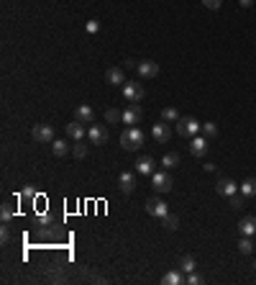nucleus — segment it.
<instances>
[{"mask_svg": "<svg viewBox=\"0 0 256 285\" xmlns=\"http://www.w3.org/2000/svg\"><path fill=\"white\" fill-rule=\"evenodd\" d=\"M39 223H44V226H47V223H54V216H51V214H44V216L39 218Z\"/></svg>", "mask_w": 256, "mask_h": 285, "instance_id": "nucleus-34", "label": "nucleus"}, {"mask_svg": "<svg viewBox=\"0 0 256 285\" xmlns=\"http://www.w3.org/2000/svg\"><path fill=\"white\" fill-rule=\"evenodd\" d=\"M74 118H77L80 124H93L95 121V111L90 106H77L74 108Z\"/></svg>", "mask_w": 256, "mask_h": 285, "instance_id": "nucleus-13", "label": "nucleus"}, {"mask_svg": "<svg viewBox=\"0 0 256 285\" xmlns=\"http://www.w3.org/2000/svg\"><path fill=\"white\" fill-rule=\"evenodd\" d=\"M172 185H174V180H172L169 172H161V170H159V172L152 175V188H154L156 193H169Z\"/></svg>", "mask_w": 256, "mask_h": 285, "instance_id": "nucleus-2", "label": "nucleus"}, {"mask_svg": "<svg viewBox=\"0 0 256 285\" xmlns=\"http://www.w3.org/2000/svg\"><path fill=\"white\" fill-rule=\"evenodd\" d=\"M105 80H108L110 85H115V87H118V85L123 87V85H126V72L120 70V67H110L108 74H105Z\"/></svg>", "mask_w": 256, "mask_h": 285, "instance_id": "nucleus-12", "label": "nucleus"}, {"mask_svg": "<svg viewBox=\"0 0 256 285\" xmlns=\"http://www.w3.org/2000/svg\"><path fill=\"white\" fill-rule=\"evenodd\" d=\"M152 137L156 139V144H167L169 137H172V131H169L167 121H164V124H154V126H152Z\"/></svg>", "mask_w": 256, "mask_h": 285, "instance_id": "nucleus-9", "label": "nucleus"}, {"mask_svg": "<svg viewBox=\"0 0 256 285\" xmlns=\"http://www.w3.org/2000/svg\"><path fill=\"white\" fill-rule=\"evenodd\" d=\"M238 3L244 5V8H251V5H254V0H238Z\"/></svg>", "mask_w": 256, "mask_h": 285, "instance_id": "nucleus-37", "label": "nucleus"}, {"mask_svg": "<svg viewBox=\"0 0 256 285\" xmlns=\"http://www.w3.org/2000/svg\"><path fill=\"white\" fill-rule=\"evenodd\" d=\"M238 229H241V234H244V236L256 234V216H246V218H241Z\"/></svg>", "mask_w": 256, "mask_h": 285, "instance_id": "nucleus-18", "label": "nucleus"}, {"mask_svg": "<svg viewBox=\"0 0 256 285\" xmlns=\"http://www.w3.org/2000/svg\"><path fill=\"white\" fill-rule=\"evenodd\" d=\"M190 152H192L195 157H203V154L207 152V139H205V137H192V142H190Z\"/></svg>", "mask_w": 256, "mask_h": 285, "instance_id": "nucleus-17", "label": "nucleus"}, {"mask_svg": "<svg viewBox=\"0 0 256 285\" xmlns=\"http://www.w3.org/2000/svg\"><path fill=\"white\" fill-rule=\"evenodd\" d=\"M139 121H141V108H139V103H128V108L123 111V124L136 126Z\"/></svg>", "mask_w": 256, "mask_h": 285, "instance_id": "nucleus-8", "label": "nucleus"}, {"mask_svg": "<svg viewBox=\"0 0 256 285\" xmlns=\"http://www.w3.org/2000/svg\"><path fill=\"white\" fill-rule=\"evenodd\" d=\"M161 221H164V226H167L169 231H174V229L179 226V218H177V216H172V214H167V216H164Z\"/></svg>", "mask_w": 256, "mask_h": 285, "instance_id": "nucleus-26", "label": "nucleus"}, {"mask_svg": "<svg viewBox=\"0 0 256 285\" xmlns=\"http://www.w3.org/2000/svg\"><path fill=\"white\" fill-rule=\"evenodd\" d=\"M87 31L90 34H98L100 31V21H87Z\"/></svg>", "mask_w": 256, "mask_h": 285, "instance_id": "nucleus-31", "label": "nucleus"}, {"mask_svg": "<svg viewBox=\"0 0 256 285\" xmlns=\"http://www.w3.org/2000/svg\"><path fill=\"white\" fill-rule=\"evenodd\" d=\"M31 137H34L36 142H41V144H51V142H54V129H51L49 124H36L34 131H31Z\"/></svg>", "mask_w": 256, "mask_h": 285, "instance_id": "nucleus-5", "label": "nucleus"}, {"mask_svg": "<svg viewBox=\"0 0 256 285\" xmlns=\"http://www.w3.org/2000/svg\"><path fill=\"white\" fill-rule=\"evenodd\" d=\"M120 144H123V149H128V152H136V149L144 146V134L139 126H128L123 134H120Z\"/></svg>", "mask_w": 256, "mask_h": 285, "instance_id": "nucleus-1", "label": "nucleus"}, {"mask_svg": "<svg viewBox=\"0 0 256 285\" xmlns=\"http://www.w3.org/2000/svg\"><path fill=\"white\" fill-rule=\"evenodd\" d=\"M187 283H190V285H200V283H203V278H200V275H190V278H187Z\"/></svg>", "mask_w": 256, "mask_h": 285, "instance_id": "nucleus-36", "label": "nucleus"}, {"mask_svg": "<svg viewBox=\"0 0 256 285\" xmlns=\"http://www.w3.org/2000/svg\"><path fill=\"white\" fill-rule=\"evenodd\" d=\"M0 216H3V221H8V218H13V203H3V208H0Z\"/></svg>", "mask_w": 256, "mask_h": 285, "instance_id": "nucleus-29", "label": "nucleus"}, {"mask_svg": "<svg viewBox=\"0 0 256 285\" xmlns=\"http://www.w3.org/2000/svg\"><path fill=\"white\" fill-rule=\"evenodd\" d=\"M146 214L154 216V218H164L169 214V208H167V203H164L161 198H149L146 201Z\"/></svg>", "mask_w": 256, "mask_h": 285, "instance_id": "nucleus-4", "label": "nucleus"}, {"mask_svg": "<svg viewBox=\"0 0 256 285\" xmlns=\"http://www.w3.org/2000/svg\"><path fill=\"white\" fill-rule=\"evenodd\" d=\"M203 129V124H198L195 118H179L177 121V134L179 137H195Z\"/></svg>", "mask_w": 256, "mask_h": 285, "instance_id": "nucleus-3", "label": "nucleus"}, {"mask_svg": "<svg viewBox=\"0 0 256 285\" xmlns=\"http://www.w3.org/2000/svg\"><path fill=\"white\" fill-rule=\"evenodd\" d=\"M220 3H223V0H203V5H207V8H220Z\"/></svg>", "mask_w": 256, "mask_h": 285, "instance_id": "nucleus-33", "label": "nucleus"}, {"mask_svg": "<svg viewBox=\"0 0 256 285\" xmlns=\"http://www.w3.org/2000/svg\"><path fill=\"white\" fill-rule=\"evenodd\" d=\"M203 134L207 139H213V137H218V126L213 121H207V124H203Z\"/></svg>", "mask_w": 256, "mask_h": 285, "instance_id": "nucleus-25", "label": "nucleus"}, {"mask_svg": "<svg viewBox=\"0 0 256 285\" xmlns=\"http://www.w3.org/2000/svg\"><path fill=\"white\" fill-rule=\"evenodd\" d=\"M161 164H164V170H174V167H179V164H182V159H179V154L169 152V154H164Z\"/></svg>", "mask_w": 256, "mask_h": 285, "instance_id": "nucleus-20", "label": "nucleus"}, {"mask_svg": "<svg viewBox=\"0 0 256 285\" xmlns=\"http://www.w3.org/2000/svg\"><path fill=\"white\" fill-rule=\"evenodd\" d=\"M154 167H156L154 157H139V162H136V172L139 175H154Z\"/></svg>", "mask_w": 256, "mask_h": 285, "instance_id": "nucleus-14", "label": "nucleus"}, {"mask_svg": "<svg viewBox=\"0 0 256 285\" xmlns=\"http://www.w3.org/2000/svg\"><path fill=\"white\" fill-rule=\"evenodd\" d=\"M215 190H218V196H233V193H238V185L233 183V180H228V177H223V180H218V185H215Z\"/></svg>", "mask_w": 256, "mask_h": 285, "instance_id": "nucleus-15", "label": "nucleus"}, {"mask_svg": "<svg viewBox=\"0 0 256 285\" xmlns=\"http://www.w3.org/2000/svg\"><path fill=\"white\" fill-rule=\"evenodd\" d=\"M85 154H87L85 144H80V142H77V144H74V157H85Z\"/></svg>", "mask_w": 256, "mask_h": 285, "instance_id": "nucleus-32", "label": "nucleus"}, {"mask_svg": "<svg viewBox=\"0 0 256 285\" xmlns=\"http://www.w3.org/2000/svg\"><path fill=\"white\" fill-rule=\"evenodd\" d=\"M87 139L93 142V144H105L108 142V129L105 126H90V131H87Z\"/></svg>", "mask_w": 256, "mask_h": 285, "instance_id": "nucleus-10", "label": "nucleus"}, {"mask_svg": "<svg viewBox=\"0 0 256 285\" xmlns=\"http://www.w3.org/2000/svg\"><path fill=\"white\" fill-rule=\"evenodd\" d=\"M231 198V208H241V206H244V193H241V196H238V193H233V196H228Z\"/></svg>", "mask_w": 256, "mask_h": 285, "instance_id": "nucleus-30", "label": "nucleus"}, {"mask_svg": "<svg viewBox=\"0 0 256 285\" xmlns=\"http://www.w3.org/2000/svg\"><path fill=\"white\" fill-rule=\"evenodd\" d=\"M195 267H198V262H195L192 254H185V257H179V270H182V273H192Z\"/></svg>", "mask_w": 256, "mask_h": 285, "instance_id": "nucleus-22", "label": "nucleus"}, {"mask_svg": "<svg viewBox=\"0 0 256 285\" xmlns=\"http://www.w3.org/2000/svg\"><path fill=\"white\" fill-rule=\"evenodd\" d=\"M241 193H244V198H254L256 196V180L254 177L244 180V183H241Z\"/></svg>", "mask_w": 256, "mask_h": 285, "instance_id": "nucleus-21", "label": "nucleus"}, {"mask_svg": "<svg viewBox=\"0 0 256 285\" xmlns=\"http://www.w3.org/2000/svg\"><path fill=\"white\" fill-rule=\"evenodd\" d=\"M51 152H54V157H64V154L69 152V146H67V142H62V139H54V142H51Z\"/></svg>", "mask_w": 256, "mask_h": 285, "instance_id": "nucleus-23", "label": "nucleus"}, {"mask_svg": "<svg viewBox=\"0 0 256 285\" xmlns=\"http://www.w3.org/2000/svg\"><path fill=\"white\" fill-rule=\"evenodd\" d=\"M238 249H241V254H251V252H254V244H251V239H249V236H244V239H241V242H238Z\"/></svg>", "mask_w": 256, "mask_h": 285, "instance_id": "nucleus-27", "label": "nucleus"}, {"mask_svg": "<svg viewBox=\"0 0 256 285\" xmlns=\"http://www.w3.org/2000/svg\"><path fill=\"white\" fill-rule=\"evenodd\" d=\"M34 196H36V190H34V188H26V190L21 193V198H34Z\"/></svg>", "mask_w": 256, "mask_h": 285, "instance_id": "nucleus-35", "label": "nucleus"}, {"mask_svg": "<svg viewBox=\"0 0 256 285\" xmlns=\"http://www.w3.org/2000/svg\"><path fill=\"white\" fill-rule=\"evenodd\" d=\"M105 118H108V124H118V121H123V113L115 111V108H110L108 113H105Z\"/></svg>", "mask_w": 256, "mask_h": 285, "instance_id": "nucleus-28", "label": "nucleus"}, {"mask_svg": "<svg viewBox=\"0 0 256 285\" xmlns=\"http://www.w3.org/2000/svg\"><path fill=\"white\" fill-rule=\"evenodd\" d=\"M67 137L74 139V142H82V137H85V124H80L77 118H74L72 124H67Z\"/></svg>", "mask_w": 256, "mask_h": 285, "instance_id": "nucleus-16", "label": "nucleus"}, {"mask_svg": "<svg viewBox=\"0 0 256 285\" xmlns=\"http://www.w3.org/2000/svg\"><path fill=\"white\" fill-rule=\"evenodd\" d=\"M136 72H139V77L152 80V77H156V74H159V65L152 62V59H144V62L136 65Z\"/></svg>", "mask_w": 256, "mask_h": 285, "instance_id": "nucleus-7", "label": "nucleus"}, {"mask_svg": "<svg viewBox=\"0 0 256 285\" xmlns=\"http://www.w3.org/2000/svg\"><path fill=\"white\" fill-rule=\"evenodd\" d=\"M161 118H164L167 124H177L182 116H179V111H177V108H164V111H161Z\"/></svg>", "mask_w": 256, "mask_h": 285, "instance_id": "nucleus-24", "label": "nucleus"}, {"mask_svg": "<svg viewBox=\"0 0 256 285\" xmlns=\"http://www.w3.org/2000/svg\"><path fill=\"white\" fill-rule=\"evenodd\" d=\"M182 283H185L182 270H174V273H167L161 278V285H182Z\"/></svg>", "mask_w": 256, "mask_h": 285, "instance_id": "nucleus-19", "label": "nucleus"}, {"mask_svg": "<svg viewBox=\"0 0 256 285\" xmlns=\"http://www.w3.org/2000/svg\"><path fill=\"white\" fill-rule=\"evenodd\" d=\"M118 185H120L123 193H133V190H136V172H120Z\"/></svg>", "mask_w": 256, "mask_h": 285, "instance_id": "nucleus-11", "label": "nucleus"}, {"mask_svg": "<svg viewBox=\"0 0 256 285\" xmlns=\"http://www.w3.org/2000/svg\"><path fill=\"white\" fill-rule=\"evenodd\" d=\"M144 98V87L139 82H126L123 85V100L126 103H139Z\"/></svg>", "mask_w": 256, "mask_h": 285, "instance_id": "nucleus-6", "label": "nucleus"}]
</instances>
